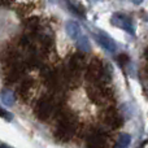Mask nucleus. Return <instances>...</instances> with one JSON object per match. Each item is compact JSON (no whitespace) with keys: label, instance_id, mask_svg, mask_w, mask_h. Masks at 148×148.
Listing matches in <instances>:
<instances>
[{"label":"nucleus","instance_id":"f3484780","mask_svg":"<svg viewBox=\"0 0 148 148\" xmlns=\"http://www.w3.org/2000/svg\"><path fill=\"white\" fill-rule=\"evenodd\" d=\"M144 74H146V75L148 77V66H146V68H144Z\"/></svg>","mask_w":148,"mask_h":148},{"label":"nucleus","instance_id":"4468645a","mask_svg":"<svg viewBox=\"0 0 148 148\" xmlns=\"http://www.w3.org/2000/svg\"><path fill=\"white\" fill-rule=\"evenodd\" d=\"M117 61H118V64H120L121 66H125V65L127 64L129 61H130V59H129V56H127V55L122 53V55H120V56L117 57Z\"/></svg>","mask_w":148,"mask_h":148},{"label":"nucleus","instance_id":"0eeeda50","mask_svg":"<svg viewBox=\"0 0 148 148\" xmlns=\"http://www.w3.org/2000/svg\"><path fill=\"white\" fill-rule=\"evenodd\" d=\"M104 121H105V123L112 129H120L123 123V120H122V117H121V114L113 109H109L107 112V114H105V117H104Z\"/></svg>","mask_w":148,"mask_h":148},{"label":"nucleus","instance_id":"2eb2a0df","mask_svg":"<svg viewBox=\"0 0 148 148\" xmlns=\"http://www.w3.org/2000/svg\"><path fill=\"white\" fill-rule=\"evenodd\" d=\"M0 116H4V117H9V114H8L7 112H4V110H0Z\"/></svg>","mask_w":148,"mask_h":148},{"label":"nucleus","instance_id":"9b49d317","mask_svg":"<svg viewBox=\"0 0 148 148\" xmlns=\"http://www.w3.org/2000/svg\"><path fill=\"white\" fill-rule=\"evenodd\" d=\"M69 8L73 10L75 14L81 16V17H84V14H86V9H84L83 7H82V4H79V3H69Z\"/></svg>","mask_w":148,"mask_h":148},{"label":"nucleus","instance_id":"39448f33","mask_svg":"<svg viewBox=\"0 0 148 148\" xmlns=\"http://www.w3.org/2000/svg\"><path fill=\"white\" fill-rule=\"evenodd\" d=\"M87 148H109V139L101 131H94L88 136Z\"/></svg>","mask_w":148,"mask_h":148},{"label":"nucleus","instance_id":"f03ea898","mask_svg":"<svg viewBox=\"0 0 148 148\" xmlns=\"http://www.w3.org/2000/svg\"><path fill=\"white\" fill-rule=\"evenodd\" d=\"M56 109V101L52 96H42L35 107V114L40 121H47Z\"/></svg>","mask_w":148,"mask_h":148},{"label":"nucleus","instance_id":"423d86ee","mask_svg":"<svg viewBox=\"0 0 148 148\" xmlns=\"http://www.w3.org/2000/svg\"><path fill=\"white\" fill-rule=\"evenodd\" d=\"M86 66V57L82 52L74 53L69 60V65H68V70H70L74 74H81V72L83 70V68Z\"/></svg>","mask_w":148,"mask_h":148},{"label":"nucleus","instance_id":"20e7f679","mask_svg":"<svg viewBox=\"0 0 148 148\" xmlns=\"http://www.w3.org/2000/svg\"><path fill=\"white\" fill-rule=\"evenodd\" d=\"M110 22L116 26V27L123 29L125 31H127L129 34L134 35V26H133V21L129 16L123 14V13H114L110 18Z\"/></svg>","mask_w":148,"mask_h":148},{"label":"nucleus","instance_id":"7ed1b4c3","mask_svg":"<svg viewBox=\"0 0 148 148\" xmlns=\"http://www.w3.org/2000/svg\"><path fill=\"white\" fill-rule=\"evenodd\" d=\"M90 99L95 103V104H105L110 100V88L105 87V84H100V83H92L91 86H88L87 90Z\"/></svg>","mask_w":148,"mask_h":148},{"label":"nucleus","instance_id":"6e6552de","mask_svg":"<svg viewBox=\"0 0 148 148\" xmlns=\"http://www.w3.org/2000/svg\"><path fill=\"white\" fill-rule=\"evenodd\" d=\"M94 36H95V39H96V42L103 47V48H105L107 51H109V52H114L116 51L117 46H116L114 40H113L110 36H108L105 33L95 34Z\"/></svg>","mask_w":148,"mask_h":148},{"label":"nucleus","instance_id":"9d476101","mask_svg":"<svg viewBox=\"0 0 148 148\" xmlns=\"http://www.w3.org/2000/svg\"><path fill=\"white\" fill-rule=\"evenodd\" d=\"M34 86V81L31 78H26L23 79V82L21 83L20 88H18V94H20L21 97H26L29 94H30L31 88Z\"/></svg>","mask_w":148,"mask_h":148},{"label":"nucleus","instance_id":"ddd939ff","mask_svg":"<svg viewBox=\"0 0 148 148\" xmlns=\"http://www.w3.org/2000/svg\"><path fill=\"white\" fill-rule=\"evenodd\" d=\"M78 47L82 51H90V43L87 40V36H79L78 38Z\"/></svg>","mask_w":148,"mask_h":148},{"label":"nucleus","instance_id":"dca6fc26","mask_svg":"<svg viewBox=\"0 0 148 148\" xmlns=\"http://www.w3.org/2000/svg\"><path fill=\"white\" fill-rule=\"evenodd\" d=\"M133 1H134V3H135V4H140V3H142V1H143V0H133Z\"/></svg>","mask_w":148,"mask_h":148},{"label":"nucleus","instance_id":"f8f14e48","mask_svg":"<svg viewBox=\"0 0 148 148\" xmlns=\"http://www.w3.org/2000/svg\"><path fill=\"white\" fill-rule=\"evenodd\" d=\"M131 138L129 134H121L120 138H118V142H117V148H126L130 143Z\"/></svg>","mask_w":148,"mask_h":148},{"label":"nucleus","instance_id":"f257e3e1","mask_svg":"<svg viewBox=\"0 0 148 148\" xmlns=\"http://www.w3.org/2000/svg\"><path fill=\"white\" fill-rule=\"evenodd\" d=\"M77 120L75 117L70 112H61L60 114V121L57 129L55 131V138L59 142H69L72 139V136L74 135V133L77 131Z\"/></svg>","mask_w":148,"mask_h":148},{"label":"nucleus","instance_id":"1a4fd4ad","mask_svg":"<svg viewBox=\"0 0 148 148\" xmlns=\"http://www.w3.org/2000/svg\"><path fill=\"white\" fill-rule=\"evenodd\" d=\"M65 29H66L68 35L72 39H78L79 35H81V29H79L78 23L74 22V21H68Z\"/></svg>","mask_w":148,"mask_h":148}]
</instances>
